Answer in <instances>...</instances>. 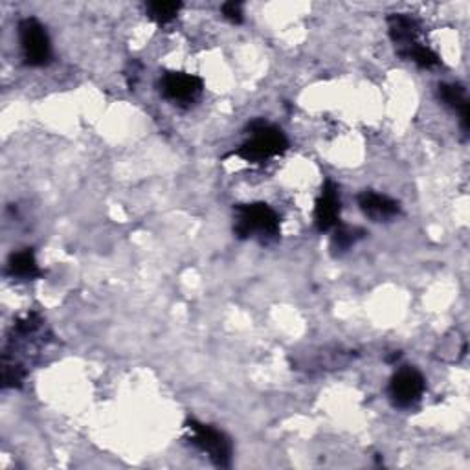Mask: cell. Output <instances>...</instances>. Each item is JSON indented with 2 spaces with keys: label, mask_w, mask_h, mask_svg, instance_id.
<instances>
[{
  "label": "cell",
  "mask_w": 470,
  "mask_h": 470,
  "mask_svg": "<svg viewBox=\"0 0 470 470\" xmlns=\"http://www.w3.org/2000/svg\"><path fill=\"white\" fill-rule=\"evenodd\" d=\"M280 226L278 211L265 202L233 206V233L238 240H258L261 245H272L280 240Z\"/></svg>",
  "instance_id": "6da1fadb"
},
{
  "label": "cell",
  "mask_w": 470,
  "mask_h": 470,
  "mask_svg": "<svg viewBox=\"0 0 470 470\" xmlns=\"http://www.w3.org/2000/svg\"><path fill=\"white\" fill-rule=\"evenodd\" d=\"M250 138L240 146L238 149H233L230 155L238 157L249 164H263L278 155H283L289 149V140L285 133L265 122V120H256L249 126Z\"/></svg>",
  "instance_id": "7a4b0ae2"
},
{
  "label": "cell",
  "mask_w": 470,
  "mask_h": 470,
  "mask_svg": "<svg viewBox=\"0 0 470 470\" xmlns=\"http://www.w3.org/2000/svg\"><path fill=\"white\" fill-rule=\"evenodd\" d=\"M186 430H188V439L193 446H197L202 454L209 457V461L217 466H230L231 465V441L228 435L220 430H217L211 424L199 423L195 419L186 421Z\"/></svg>",
  "instance_id": "3957f363"
},
{
  "label": "cell",
  "mask_w": 470,
  "mask_h": 470,
  "mask_svg": "<svg viewBox=\"0 0 470 470\" xmlns=\"http://www.w3.org/2000/svg\"><path fill=\"white\" fill-rule=\"evenodd\" d=\"M19 41L25 63L28 66H45L52 59V43L46 28L34 17L19 23Z\"/></svg>",
  "instance_id": "277c9868"
},
{
  "label": "cell",
  "mask_w": 470,
  "mask_h": 470,
  "mask_svg": "<svg viewBox=\"0 0 470 470\" xmlns=\"http://www.w3.org/2000/svg\"><path fill=\"white\" fill-rule=\"evenodd\" d=\"M424 390H426V381H424L423 373L410 366L401 368L392 377L390 386H388L390 399L399 408H408V406L415 404L423 397Z\"/></svg>",
  "instance_id": "5b68a950"
},
{
  "label": "cell",
  "mask_w": 470,
  "mask_h": 470,
  "mask_svg": "<svg viewBox=\"0 0 470 470\" xmlns=\"http://www.w3.org/2000/svg\"><path fill=\"white\" fill-rule=\"evenodd\" d=\"M202 79L186 72H168L160 79L162 96L177 105H191L202 94Z\"/></svg>",
  "instance_id": "8992f818"
},
{
  "label": "cell",
  "mask_w": 470,
  "mask_h": 470,
  "mask_svg": "<svg viewBox=\"0 0 470 470\" xmlns=\"http://www.w3.org/2000/svg\"><path fill=\"white\" fill-rule=\"evenodd\" d=\"M340 211L342 202L338 186L332 180H325V184L322 186V193L314 204V224L318 231L323 233L334 230L340 224Z\"/></svg>",
  "instance_id": "52a82bcc"
},
{
  "label": "cell",
  "mask_w": 470,
  "mask_h": 470,
  "mask_svg": "<svg viewBox=\"0 0 470 470\" xmlns=\"http://www.w3.org/2000/svg\"><path fill=\"white\" fill-rule=\"evenodd\" d=\"M388 30H390V37L395 45V50L401 57H404V54L408 50H412L414 46H417L421 43L419 41L421 25L412 15H406V14L390 15L388 17Z\"/></svg>",
  "instance_id": "ba28073f"
},
{
  "label": "cell",
  "mask_w": 470,
  "mask_h": 470,
  "mask_svg": "<svg viewBox=\"0 0 470 470\" xmlns=\"http://www.w3.org/2000/svg\"><path fill=\"white\" fill-rule=\"evenodd\" d=\"M359 206L363 209V213L375 220V222H383V220H392L401 213V204L383 193H375V191H363L359 195Z\"/></svg>",
  "instance_id": "9c48e42d"
},
{
  "label": "cell",
  "mask_w": 470,
  "mask_h": 470,
  "mask_svg": "<svg viewBox=\"0 0 470 470\" xmlns=\"http://www.w3.org/2000/svg\"><path fill=\"white\" fill-rule=\"evenodd\" d=\"M437 96L446 107H450L452 110H455L459 114L463 133L466 135L468 128H470V105H468L466 94H465V88L455 83H441L437 88Z\"/></svg>",
  "instance_id": "30bf717a"
},
{
  "label": "cell",
  "mask_w": 470,
  "mask_h": 470,
  "mask_svg": "<svg viewBox=\"0 0 470 470\" xmlns=\"http://www.w3.org/2000/svg\"><path fill=\"white\" fill-rule=\"evenodd\" d=\"M8 274L19 280H37L43 276L36 252L32 249H25L21 252H14L8 260Z\"/></svg>",
  "instance_id": "8fae6325"
},
{
  "label": "cell",
  "mask_w": 470,
  "mask_h": 470,
  "mask_svg": "<svg viewBox=\"0 0 470 470\" xmlns=\"http://www.w3.org/2000/svg\"><path fill=\"white\" fill-rule=\"evenodd\" d=\"M366 230L359 228V226H347V224H338L332 230V238H331V250L334 256H342L345 254L351 247H355L361 240H364Z\"/></svg>",
  "instance_id": "7c38bea8"
},
{
  "label": "cell",
  "mask_w": 470,
  "mask_h": 470,
  "mask_svg": "<svg viewBox=\"0 0 470 470\" xmlns=\"http://www.w3.org/2000/svg\"><path fill=\"white\" fill-rule=\"evenodd\" d=\"M180 10H182V3H162V0H157V3L146 5V12L149 19H153L158 25L171 23L173 19H177Z\"/></svg>",
  "instance_id": "4fadbf2b"
},
{
  "label": "cell",
  "mask_w": 470,
  "mask_h": 470,
  "mask_svg": "<svg viewBox=\"0 0 470 470\" xmlns=\"http://www.w3.org/2000/svg\"><path fill=\"white\" fill-rule=\"evenodd\" d=\"M403 59L414 61V63H415L417 66H421V68H435V66L441 65L439 56H437L434 50H430L428 46H424L423 43H419L417 46H414L412 50H408Z\"/></svg>",
  "instance_id": "5bb4252c"
},
{
  "label": "cell",
  "mask_w": 470,
  "mask_h": 470,
  "mask_svg": "<svg viewBox=\"0 0 470 470\" xmlns=\"http://www.w3.org/2000/svg\"><path fill=\"white\" fill-rule=\"evenodd\" d=\"M220 12H222L224 19H228L233 25H241L243 23V5L241 3H235V0H231V3L222 5Z\"/></svg>",
  "instance_id": "9a60e30c"
}]
</instances>
